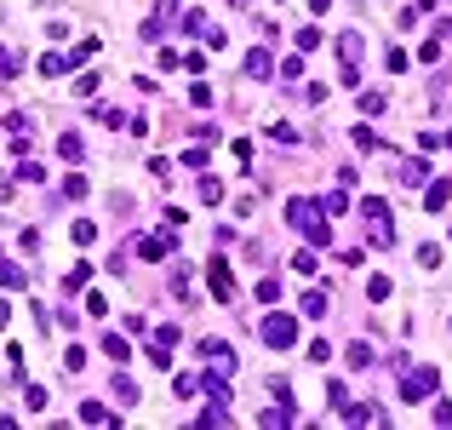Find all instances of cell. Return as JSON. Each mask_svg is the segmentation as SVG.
Listing matches in <instances>:
<instances>
[{
  "mask_svg": "<svg viewBox=\"0 0 452 430\" xmlns=\"http://www.w3.org/2000/svg\"><path fill=\"white\" fill-rule=\"evenodd\" d=\"M286 224H292L298 235H303V241H310V247H327L332 241V230H327V218H315V201H292V206H286Z\"/></svg>",
  "mask_w": 452,
  "mask_h": 430,
  "instance_id": "cell-1",
  "label": "cell"
},
{
  "mask_svg": "<svg viewBox=\"0 0 452 430\" xmlns=\"http://www.w3.org/2000/svg\"><path fill=\"white\" fill-rule=\"evenodd\" d=\"M258 339H264L269 350H292V344H298V322H292L286 310H269L264 322H258Z\"/></svg>",
  "mask_w": 452,
  "mask_h": 430,
  "instance_id": "cell-2",
  "label": "cell"
},
{
  "mask_svg": "<svg viewBox=\"0 0 452 430\" xmlns=\"http://www.w3.org/2000/svg\"><path fill=\"white\" fill-rule=\"evenodd\" d=\"M361 218H366V235H373V247H390V241H395V224H390V201L366 195V201H361Z\"/></svg>",
  "mask_w": 452,
  "mask_h": 430,
  "instance_id": "cell-3",
  "label": "cell"
},
{
  "mask_svg": "<svg viewBox=\"0 0 452 430\" xmlns=\"http://www.w3.org/2000/svg\"><path fill=\"white\" fill-rule=\"evenodd\" d=\"M435 385H441V373H435V368H412V373H401V402H424Z\"/></svg>",
  "mask_w": 452,
  "mask_h": 430,
  "instance_id": "cell-4",
  "label": "cell"
},
{
  "mask_svg": "<svg viewBox=\"0 0 452 430\" xmlns=\"http://www.w3.org/2000/svg\"><path fill=\"white\" fill-rule=\"evenodd\" d=\"M338 58H344V69H361V58H366V35L361 29H344V35H338Z\"/></svg>",
  "mask_w": 452,
  "mask_h": 430,
  "instance_id": "cell-5",
  "label": "cell"
},
{
  "mask_svg": "<svg viewBox=\"0 0 452 430\" xmlns=\"http://www.w3.org/2000/svg\"><path fill=\"white\" fill-rule=\"evenodd\" d=\"M206 281H212V298H218V304H229V298H235V276H229V264H223V259H212Z\"/></svg>",
  "mask_w": 452,
  "mask_h": 430,
  "instance_id": "cell-6",
  "label": "cell"
},
{
  "mask_svg": "<svg viewBox=\"0 0 452 430\" xmlns=\"http://www.w3.org/2000/svg\"><path fill=\"white\" fill-rule=\"evenodd\" d=\"M424 178H429V161H424V155H412V161L395 167V184H401V189H418Z\"/></svg>",
  "mask_w": 452,
  "mask_h": 430,
  "instance_id": "cell-7",
  "label": "cell"
},
{
  "mask_svg": "<svg viewBox=\"0 0 452 430\" xmlns=\"http://www.w3.org/2000/svg\"><path fill=\"white\" fill-rule=\"evenodd\" d=\"M298 310H303V315H310V322H321V315H327L332 304H327V293H321V287H310V293H303V298H298Z\"/></svg>",
  "mask_w": 452,
  "mask_h": 430,
  "instance_id": "cell-8",
  "label": "cell"
},
{
  "mask_svg": "<svg viewBox=\"0 0 452 430\" xmlns=\"http://www.w3.org/2000/svg\"><path fill=\"white\" fill-rule=\"evenodd\" d=\"M447 201H452V178H429V195H424V206H429V213H441Z\"/></svg>",
  "mask_w": 452,
  "mask_h": 430,
  "instance_id": "cell-9",
  "label": "cell"
},
{
  "mask_svg": "<svg viewBox=\"0 0 452 430\" xmlns=\"http://www.w3.org/2000/svg\"><path fill=\"white\" fill-rule=\"evenodd\" d=\"M58 155H63V161H86V138H80V132H63V138H58Z\"/></svg>",
  "mask_w": 452,
  "mask_h": 430,
  "instance_id": "cell-10",
  "label": "cell"
},
{
  "mask_svg": "<svg viewBox=\"0 0 452 430\" xmlns=\"http://www.w3.org/2000/svg\"><path fill=\"white\" fill-rule=\"evenodd\" d=\"M80 425H115V413L103 402H80Z\"/></svg>",
  "mask_w": 452,
  "mask_h": 430,
  "instance_id": "cell-11",
  "label": "cell"
},
{
  "mask_svg": "<svg viewBox=\"0 0 452 430\" xmlns=\"http://www.w3.org/2000/svg\"><path fill=\"white\" fill-rule=\"evenodd\" d=\"M0 287H6V293H18V287H29L23 264H6V259H0Z\"/></svg>",
  "mask_w": 452,
  "mask_h": 430,
  "instance_id": "cell-12",
  "label": "cell"
},
{
  "mask_svg": "<svg viewBox=\"0 0 452 430\" xmlns=\"http://www.w3.org/2000/svg\"><path fill=\"white\" fill-rule=\"evenodd\" d=\"M247 75H252V81H269V46L247 52Z\"/></svg>",
  "mask_w": 452,
  "mask_h": 430,
  "instance_id": "cell-13",
  "label": "cell"
},
{
  "mask_svg": "<svg viewBox=\"0 0 452 430\" xmlns=\"http://www.w3.org/2000/svg\"><path fill=\"white\" fill-rule=\"evenodd\" d=\"M373 361H378V350L366 344V339H355V344H349V368H373Z\"/></svg>",
  "mask_w": 452,
  "mask_h": 430,
  "instance_id": "cell-14",
  "label": "cell"
},
{
  "mask_svg": "<svg viewBox=\"0 0 452 430\" xmlns=\"http://www.w3.org/2000/svg\"><path fill=\"white\" fill-rule=\"evenodd\" d=\"M138 252H143L149 264H160V259H166V235H143V241H138Z\"/></svg>",
  "mask_w": 452,
  "mask_h": 430,
  "instance_id": "cell-15",
  "label": "cell"
},
{
  "mask_svg": "<svg viewBox=\"0 0 452 430\" xmlns=\"http://www.w3.org/2000/svg\"><path fill=\"white\" fill-rule=\"evenodd\" d=\"M103 356H109V361H126V356H132V344H126L121 333H109V339H103Z\"/></svg>",
  "mask_w": 452,
  "mask_h": 430,
  "instance_id": "cell-16",
  "label": "cell"
},
{
  "mask_svg": "<svg viewBox=\"0 0 452 430\" xmlns=\"http://www.w3.org/2000/svg\"><path fill=\"white\" fill-rule=\"evenodd\" d=\"M115 402H126V407L138 402V379H126V373H115Z\"/></svg>",
  "mask_w": 452,
  "mask_h": 430,
  "instance_id": "cell-17",
  "label": "cell"
},
{
  "mask_svg": "<svg viewBox=\"0 0 452 430\" xmlns=\"http://www.w3.org/2000/svg\"><path fill=\"white\" fill-rule=\"evenodd\" d=\"M195 385H201L195 373H177V379H172V396H177V402H189V396H195Z\"/></svg>",
  "mask_w": 452,
  "mask_h": 430,
  "instance_id": "cell-18",
  "label": "cell"
},
{
  "mask_svg": "<svg viewBox=\"0 0 452 430\" xmlns=\"http://www.w3.org/2000/svg\"><path fill=\"white\" fill-rule=\"evenodd\" d=\"M327 402H332L338 413H344V407H349V385H344V379H332V385H327Z\"/></svg>",
  "mask_w": 452,
  "mask_h": 430,
  "instance_id": "cell-19",
  "label": "cell"
},
{
  "mask_svg": "<svg viewBox=\"0 0 452 430\" xmlns=\"http://www.w3.org/2000/svg\"><path fill=\"white\" fill-rule=\"evenodd\" d=\"M201 201H206V206H218V201H223V184L212 178V172H206V178H201Z\"/></svg>",
  "mask_w": 452,
  "mask_h": 430,
  "instance_id": "cell-20",
  "label": "cell"
},
{
  "mask_svg": "<svg viewBox=\"0 0 452 430\" xmlns=\"http://www.w3.org/2000/svg\"><path fill=\"white\" fill-rule=\"evenodd\" d=\"M86 368V344H75V350H63V373H80Z\"/></svg>",
  "mask_w": 452,
  "mask_h": 430,
  "instance_id": "cell-21",
  "label": "cell"
},
{
  "mask_svg": "<svg viewBox=\"0 0 452 430\" xmlns=\"http://www.w3.org/2000/svg\"><path fill=\"white\" fill-rule=\"evenodd\" d=\"M366 298H373V304H384V298H390V276H373V281H366Z\"/></svg>",
  "mask_w": 452,
  "mask_h": 430,
  "instance_id": "cell-22",
  "label": "cell"
},
{
  "mask_svg": "<svg viewBox=\"0 0 452 430\" xmlns=\"http://www.w3.org/2000/svg\"><path fill=\"white\" fill-rule=\"evenodd\" d=\"M384 104H390V98H384L378 86H373V92H361V109H366V115H384Z\"/></svg>",
  "mask_w": 452,
  "mask_h": 430,
  "instance_id": "cell-23",
  "label": "cell"
},
{
  "mask_svg": "<svg viewBox=\"0 0 452 430\" xmlns=\"http://www.w3.org/2000/svg\"><path fill=\"white\" fill-rule=\"evenodd\" d=\"M86 281H92V264H75V270H69V281H63V287H69V293H80V287H86Z\"/></svg>",
  "mask_w": 452,
  "mask_h": 430,
  "instance_id": "cell-24",
  "label": "cell"
},
{
  "mask_svg": "<svg viewBox=\"0 0 452 430\" xmlns=\"http://www.w3.org/2000/svg\"><path fill=\"white\" fill-rule=\"evenodd\" d=\"M258 298H264V304H275V298H281V281L264 276V281H258Z\"/></svg>",
  "mask_w": 452,
  "mask_h": 430,
  "instance_id": "cell-25",
  "label": "cell"
},
{
  "mask_svg": "<svg viewBox=\"0 0 452 430\" xmlns=\"http://www.w3.org/2000/svg\"><path fill=\"white\" fill-rule=\"evenodd\" d=\"M69 235H75V241H80V247H92V241H98V224H86V218H80V224H75Z\"/></svg>",
  "mask_w": 452,
  "mask_h": 430,
  "instance_id": "cell-26",
  "label": "cell"
},
{
  "mask_svg": "<svg viewBox=\"0 0 452 430\" xmlns=\"http://www.w3.org/2000/svg\"><path fill=\"white\" fill-rule=\"evenodd\" d=\"M321 206H327V213H332V218H344V213H349V201H344V189H332V195H327V201H321Z\"/></svg>",
  "mask_w": 452,
  "mask_h": 430,
  "instance_id": "cell-27",
  "label": "cell"
},
{
  "mask_svg": "<svg viewBox=\"0 0 452 430\" xmlns=\"http://www.w3.org/2000/svg\"><path fill=\"white\" fill-rule=\"evenodd\" d=\"M63 69H69V58H58V52L40 58V75H63Z\"/></svg>",
  "mask_w": 452,
  "mask_h": 430,
  "instance_id": "cell-28",
  "label": "cell"
},
{
  "mask_svg": "<svg viewBox=\"0 0 452 430\" xmlns=\"http://www.w3.org/2000/svg\"><path fill=\"white\" fill-rule=\"evenodd\" d=\"M292 270H303V276H315V247H303V252H292Z\"/></svg>",
  "mask_w": 452,
  "mask_h": 430,
  "instance_id": "cell-29",
  "label": "cell"
},
{
  "mask_svg": "<svg viewBox=\"0 0 452 430\" xmlns=\"http://www.w3.org/2000/svg\"><path fill=\"white\" fill-rule=\"evenodd\" d=\"M189 104H195V109H206V104H212V86H206V81H195V86H189Z\"/></svg>",
  "mask_w": 452,
  "mask_h": 430,
  "instance_id": "cell-30",
  "label": "cell"
},
{
  "mask_svg": "<svg viewBox=\"0 0 452 430\" xmlns=\"http://www.w3.org/2000/svg\"><path fill=\"white\" fill-rule=\"evenodd\" d=\"M184 35H206V18H201V12H184Z\"/></svg>",
  "mask_w": 452,
  "mask_h": 430,
  "instance_id": "cell-31",
  "label": "cell"
},
{
  "mask_svg": "<svg viewBox=\"0 0 452 430\" xmlns=\"http://www.w3.org/2000/svg\"><path fill=\"white\" fill-rule=\"evenodd\" d=\"M321 46V29H298V52H315Z\"/></svg>",
  "mask_w": 452,
  "mask_h": 430,
  "instance_id": "cell-32",
  "label": "cell"
},
{
  "mask_svg": "<svg viewBox=\"0 0 452 430\" xmlns=\"http://www.w3.org/2000/svg\"><path fill=\"white\" fill-rule=\"evenodd\" d=\"M303 356H310V361H332V344H327V339H315L310 350H303Z\"/></svg>",
  "mask_w": 452,
  "mask_h": 430,
  "instance_id": "cell-33",
  "label": "cell"
},
{
  "mask_svg": "<svg viewBox=\"0 0 452 430\" xmlns=\"http://www.w3.org/2000/svg\"><path fill=\"white\" fill-rule=\"evenodd\" d=\"M18 178H23V184H40V178H46V167H35V161H23V167H18Z\"/></svg>",
  "mask_w": 452,
  "mask_h": 430,
  "instance_id": "cell-34",
  "label": "cell"
},
{
  "mask_svg": "<svg viewBox=\"0 0 452 430\" xmlns=\"http://www.w3.org/2000/svg\"><path fill=\"white\" fill-rule=\"evenodd\" d=\"M23 402H29V407L40 413V407H46V385H29V390H23Z\"/></svg>",
  "mask_w": 452,
  "mask_h": 430,
  "instance_id": "cell-35",
  "label": "cell"
},
{
  "mask_svg": "<svg viewBox=\"0 0 452 430\" xmlns=\"http://www.w3.org/2000/svg\"><path fill=\"white\" fill-rule=\"evenodd\" d=\"M12 75H18V58H12L6 46H0V81H12Z\"/></svg>",
  "mask_w": 452,
  "mask_h": 430,
  "instance_id": "cell-36",
  "label": "cell"
},
{
  "mask_svg": "<svg viewBox=\"0 0 452 430\" xmlns=\"http://www.w3.org/2000/svg\"><path fill=\"white\" fill-rule=\"evenodd\" d=\"M12 322V304H6V298H0V327H6Z\"/></svg>",
  "mask_w": 452,
  "mask_h": 430,
  "instance_id": "cell-37",
  "label": "cell"
}]
</instances>
